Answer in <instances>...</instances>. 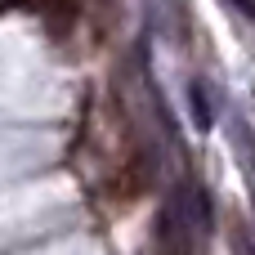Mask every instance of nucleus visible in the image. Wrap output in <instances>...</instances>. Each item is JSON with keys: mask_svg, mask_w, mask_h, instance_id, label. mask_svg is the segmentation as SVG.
<instances>
[{"mask_svg": "<svg viewBox=\"0 0 255 255\" xmlns=\"http://www.w3.org/2000/svg\"><path fill=\"white\" fill-rule=\"evenodd\" d=\"M148 184H152V166H148V157H143L139 148H126V157L108 170L103 193H108L112 202H139V197L148 193Z\"/></svg>", "mask_w": 255, "mask_h": 255, "instance_id": "obj_1", "label": "nucleus"}, {"mask_svg": "<svg viewBox=\"0 0 255 255\" xmlns=\"http://www.w3.org/2000/svg\"><path fill=\"white\" fill-rule=\"evenodd\" d=\"M40 4V18H45V27H49V36H67L72 27H76V0H36Z\"/></svg>", "mask_w": 255, "mask_h": 255, "instance_id": "obj_2", "label": "nucleus"}]
</instances>
